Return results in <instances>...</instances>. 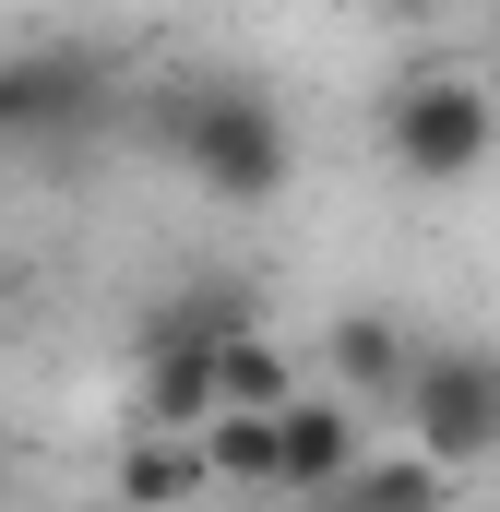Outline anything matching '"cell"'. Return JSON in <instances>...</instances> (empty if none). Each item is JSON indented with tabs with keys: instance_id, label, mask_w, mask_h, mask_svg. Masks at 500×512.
<instances>
[{
	"instance_id": "obj_1",
	"label": "cell",
	"mask_w": 500,
	"mask_h": 512,
	"mask_svg": "<svg viewBox=\"0 0 500 512\" xmlns=\"http://www.w3.org/2000/svg\"><path fill=\"white\" fill-rule=\"evenodd\" d=\"M143 143H167V167L203 203H239V215H262L298 179V131H286V108L262 84H155Z\"/></svg>"
},
{
	"instance_id": "obj_2",
	"label": "cell",
	"mask_w": 500,
	"mask_h": 512,
	"mask_svg": "<svg viewBox=\"0 0 500 512\" xmlns=\"http://www.w3.org/2000/svg\"><path fill=\"white\" fill-rule=\"evenodd\" d=\"M381 155H393L417 191H465L500 155V96L477 72H417V84L381 96Z\"/></svg>"
},
{
	"instance_id": "obj_3",
	"label": "cell",
	"mask_w": 500,
	"mask_h": 512,
	"mask_svg": "<svg viewBox=\"0 0 500 512\" xmlns=\"http://www.w3.org/2000/svg\"><path fill=\"white\" fill-rule=\"evenodd\" d=\"M405 417H417V453H441L453 477L500 465V346H417Z\"/></svg>"
},
{
	"instance_id": "obj_4",
	"label": "cell",
	"mask_w": 500,
	"mask_h": 512,
	"mask_svg": "<svg viewBox=\"0 0 500 512\" xmlns=\"http://www.w3.org/2000/svg\"><path fill=\"white\" fill-rule=\"evenodd\" d=\"M370 465V429H358V393H298L286 405V501H334L346 477Z\"/></svg>"
},
{
	"instance_id": "obj_5",
	"label": "cell",
	"mask_w": 500,
	"mask_h": 512,
	"mask_svg": "<svg viewBox=\"0 0 500 512\" xmlns=\"http://www.w3.org/2000/svg\"><path fill=\"white\" fill-rule=\"evenodd\" d=\"M322 370H334V393H358V405H405V382H417V334H405L393 310H334Z\"/></svg>"
},
{
	"instance_id": "obj_6",
	"label": "cell",
	"mask_w": 500,
	"mask_h": 512,
	"mask_svg": "<svg viewBox=\"0 0 500 512\" xmlns=\"http://www.w3.org/2000/svg\"><path fill=\"white\" fill-rule=\"evenodd\" d=\"M84 96H96V72H84V60H48V48L0 60V143H24V131H60V120H84Z\"/></svg>"
},
{
	"instance_id": "obj_7",
	"label": "cell",
	"mask_w": 500,
	"mask_h": 512,
	"mask_svg": "<svg viewBox=\"0 0 500 512\" xmlns=\"http://www.w3.org/2000/svg\"><path fill=\"white\" fill-rule=\"evenodd\" d=\"M215 489V465H203V429H143L120 453V512H179Z\"/></svg>"
},
{
	"instance_id": "obj_8",
	"label": "cell",
	"mask_w": 500,
	"mask_h": 512,
	"mask_svg": "<svg viewBox=\"0 0 500 512\" xmlns=\"http://www.w3.org/2000/svg\"><path fill=\"white\" fill-rule=\"evenodd\" d=\"M203 465H215V489H274V501H286V417L215 405V417H203Z\"/></svg>"
},
{
	"instance_id": "obj_9",
	"label": "cell",
	"mask_w": 500,
	"mask_h": 512,
	"mask_svg": "<svg viewBox=\"0 0 500 512\" xmlns=\"http://www.w3.org/2000/svg\"><path fill=\"white\" fill-rule=\"evenodd\" d=\"M215 405H227L215 346H143V429H203Z\"/></svg>"
},
{
	"instance_id": "obj_10",
	"label": "cell",
	"mask_w": 500,
	"mask_h": 512,
	"mask_svg": "<svg viewBox=\"0 0 500 512\" xmlns=\"http://www.w3.org/2000/svg\"><path fill=\"white\" fill-rule=\"evenodd\" d=\"M334 512H453V465L441 453H370L334 489Z\"/></svg>"
},
{
	"instance_id": "obj_11",
	"label": "cell",
	"mask_w": 500,
	"mask_h": 512,
	"mask_svg": "<svg viewBox=\"0 0 500 512\" xmlns=\"http://www.w3.org/2000/svg\"><path fill=\"white\" fill-rule=\"evenodd\" d=\"M215 382H227V405H262V417H286V405L310 393V382H298V358H286L262 322H239V334L215 346Z\"/></svg>"
}]
</instances>
